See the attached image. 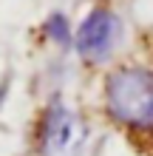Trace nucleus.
Wrapping results in <instances>:
<instances>
[{
    "instance_id": "f257e3e1",
    "label": "nucleus",
    "mask_w": 153,
    "mask_h": 156,
    "mask_svg": "<svg viewBox=\"0 0 153 156\" xmlns=\"http://www.w3.org/2000/svg\"><path fill=\"white\" fill-rule=\"evenodd\" d=\"M105 108L119 125L153 131V71L139 66L113 71L105 82Z\"/></svg>"
},
{
    "instance_id": "7ed1b4c3",
    "label": "nucleus",
    "mask_w": 153,
    "mask_h": 156,
    "mask_svg": "<svg viewBox=\"0 0 153 156\" xmlns=\"http://www.w3.org/2000/svg\"><path fill=\"white\" fill-rule=\"evenodd\" d=\"M71 136H74V119H71V114L60 102L51 105L46 119L40 122V148L46 153H57L71 142Z\"/></svg>"
},
{
    "instance_id": "20e7f679",
    "label": "nucleus",
    "mask_w": 153,
    "mask_h": 156,
    "mask_svg": "<svg viewBox=\"0 0 153 156\" xmlns=\"http://www.w3.org/2000/svg\"><path fill=\"white\" fill-rule=\"evenodd\" d=\"M46 31H48V37H54L57 43H62V45H68L71 43V26H68V20H65V14H51L48 20H46Z\"/></svg>"
},
{
    "instance_id": "f03ea898",
    "label": "nucleus",
    "mask_w": 153,
    "mask_h": 156,
    "mask_svg": "<svg viewBox=\"0 0 153 156\" xmlns=\"http://www.w3.org/2000/svg\"><path fill=\"white\" fill-rule=\"evenodd\" d=\"M122 37V23L111 9H94L79 23L74 34V48L85 62H105L113 54L116 43Z\"/></svg>"
}]
</instances>
